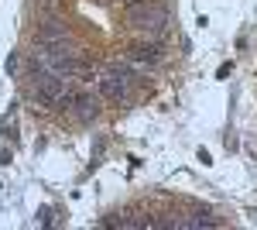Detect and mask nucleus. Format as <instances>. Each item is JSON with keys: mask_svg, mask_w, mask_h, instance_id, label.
Listing matches in <instances>:
<instances>
[{"mask_svg": "<svg viewBox=\"0 0 257 230\" xmlns=\"http://www.w3.org/2000/svg\"><path fill=\"white\" fill-rule=\"evenodd\" d=\"M127 21H131V28H134V31L158 38L161 31H165V24H168V14H165V7H161V4L138 0V4H131V11H127Z\"/></svg>", "mask_w": 257, "mask_h": 230, "instance_id": "obj_1", "label": "nucleus"}, {"mask_svg": "<svg viewBox=\"0 0 257 230\" xmlns=\"http://www.w3.org/2000/svg\"><path fill=\"white\" fill-rule=\"evenodd\" d=\"M127 58H131V65H134V76H144L151 65H158V62H161V45H158V38L134 41V45L127 48Z\"/></svg>", "mask_w": 257, "mask_h": 230, "instance_id": "obj_2", "label": "nucleus"}, {"mask_svg": "<svg viewBox=\"0 0 257 230\" xmlns=\"http://www.w3.org/2000/svg\"><path fill=\"white\" fill-rule=\"evenodd\" d=\"M99 96H106V100H117V103H127L131 93H134V79L131 76H120V72H106V76L96 83Z\"/></svg>", "mask_w": 257, "mask_h": 230, "instance_id": "obj_3", "label": "nucleus"}, {"mask_svg": "<svg viewBox=\"0 0 257 230\" xmlns=\"http://www.w3.org/2000/svg\"><path fill=\"white\" fill-rule=\"evenodd\" d=\"M69 38L65 35V21L59 14H41L38 21V45H55V41Z\"/></svg>", "mask_w": 257, "mask_h": 230, "instance_id": "obj_4", "label": "nucleus"}, {"mask_svg": "<svg viewBox=\"0 0 257 230\" xmlns=\"http://www.w3.org/2000/svg\"><path fill=\"white\" fill-rule=\"evenodd\" d=\"M69 110H72V117H76L79 124H93V120L99 117V100L93 93H79L76 100H72Z\"/></svg>", "mask_w": 257, "mask_h": 230, "instance_id": "obj_5", "label": "nucleus"}, {"mask_svg": "<svg viewBox=\"0 0 257 230\" xmlns=\"http://www.w3.org/2000/svg\"><path fill=\"white\" fill-rule=\"evenodd\" d=\"M131 4H138V0H131Z\"/></svg>", "mask_w": 257, "mask_h": 230, "instance_id": "obj_6", "label": "nucleus"}]
</instances>
